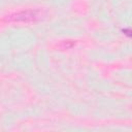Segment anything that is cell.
<instances>
[{
    "mask_svg": "<svg viewBox=\"0 0 132 132\" xmlns=\"http://www.w3.org/2000/svg\"><path fill=\"white\" fill-rule=\"evenodd\" d=\"M11 20L16 21V22H29V21H34L37 18V11L36 10H27V11H22L13 16H10Z\"/></svg>",
    "mask_w": 132,
    "mask_h": 132,
    "instance_id": "cell-1",
    "label": "cell"
}]
</instances>
